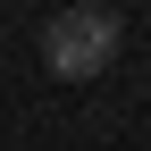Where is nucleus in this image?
I'll list each match as a JSON object with an SVG mask.
<instances>
[{
  "mask_svg": "<svg viewBox=\"0 0 151 151\" xmlns=\"http://www.w3.org/2000/svg\"><path fill=\"white\" fill-rule=\"evenodd\" d=\"M118 42H126L118 9L76 0V9H59V17L42 25V67H50V76H67V84H84V76H101L109 59H118Z\"/></svg>",
  "mask_w": 151,
  "mask_h": 151,
  "instance_id": "nucleus-1",
  "label": "nucleus"
}]
</instances>
